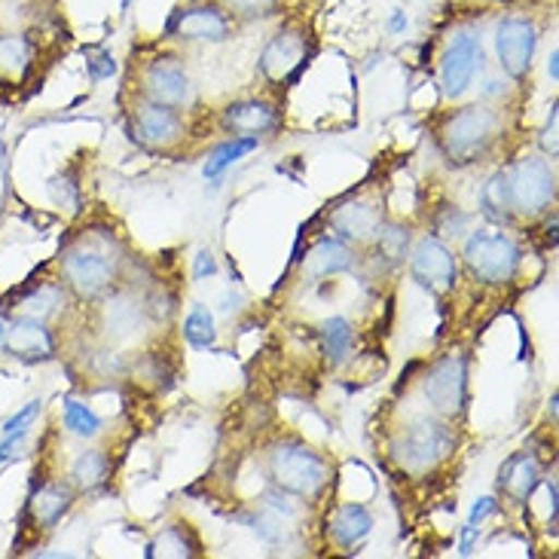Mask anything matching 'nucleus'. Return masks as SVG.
<instances>
[{
    "label": "nucleus",
    "mask_w": 559,
    "mask_h": 559,
    "mask_svg": "<svg viewBox=\"0 0 559 559\" xmlns=\"http://www.w3.org/2000/svg\"><path fill=\"white\" fill-rule=\"evenodd\" d=\"M499 110L477 105L465 107V110H459V114H453L450 120L443 122V129H440V147L450 156V163L468 166V163H477L492 147V141L499 138Z\"/></svg>",
    "instance_id": "f257e3e1"
},
{
    "label": "nucleus",
    "mask_w": 559,
    "mask_h": 559,
    "mask_svg": "<svg viewBox=\"0 0 559 559\" xmlns=\"http://www.w3.org/2000/svg\"><path fill=\"white\" fill-rule=\"evenodd\" d=\"M270 477L282 492H290L297 499H316L328 486V462L300 440H282L270 453Z\"/></svg>",
    "instance_id": "f03ea898"
},
{
    "label": "nucleus",
    "mask_w": 559,
    "mask_h": 559,
    "mask_svg": "<svg viewBox=\"0 0 559 559\" xmlns=\"http://www.w3.org/2000/svg\"><path fill=\"white\" fill-rule=\"evenodd\" d=\"M455 435L453 428L440 419H416L407 425V431L394 440V459L397 465L409 474H428L435 471L440 462H447V455L453 453Z\"/></svg>",
    "instance_id": "7ed1b4c3"
},
{
    "label": "nucleus",
    "mask_w": 559,
    "mask_h": 559,
    "mask_svg": "<svg viewBox=\"0 0 559 559\" xmlns=\"http://www.w3.org/2000/svg\"><path fill=\"white\" fill-rule=\"evenodd\" d=\"M462 260L468 273L484 285H508L520 270V248L511 236L496 229H477L471 233Z\"/></svg>",
    "instance_id": "20e7f679"
},
{
    "label": "nucleus",
    "mask_w": 559,
    "mask_h": 559,
    "mask_svg": "<svg viewBox=\"0 0 559 559\" xmlns=\"http://www.w3.org/2000/svg\"><path fill=\"white\" fill-rule=\"evenodd\" d=\"M61 273L80 297H98L117 278V258L107 251V245L80 242L64 254Z\"/></svg>",
    "instance_id": "39448f33"
},
{
    "label": "nucleus",
    "mask_w": 559,
    "mask_h": 559,
    "mask_svg": "<svg viewBox=\"0 0 559 559\" xmlns=\"http://www.w3.org/2000/svg\"><path fill=\"white\" fill-rule=\"evenodd\" d=\"M511 205L520 214H538L557 197V171L547 159L526 156L516 166L508 168Z\"/></svg>",
    "instance_id": "423d86ee"
},
{
    "label": "nucleus",
    "mask_w": 559,
    "mask_h": 559,
    "mask_svg": "<svg viewBox=\"0 0 559 559\" xmlns=\"http://www.w3.org/2000/svg\"><path fill=\"white\" fill-rule=\"evenodd\" d=\"M423 392L438 416H443V419L462 416L465 413V401H468V361L462 355L440 358L428 370Z\"/></svg>",
    "instance_id": "0eeeda50"
},
{
    "label": "nucleus",
    "mask_w": 559,
    "mask_h": 559,
    "mask_svg": "<svg viewBox=\"0 0 559 559\" xmlns=\"http://www.w3.org/2000/svg\"><path fill=\"white\" fill-rule=\"evenodd\" d=\"M484 64V49H480V37L474 34H459L447 56L440 64V86L447 98H462L468 86L474 83V76Z\"/></svg>",
    "instance_id": "6e6552de"
},
{
    "label": "nucleus",
    "mask_w": 559,
    "mask_h": 559,
    "mask_svg": "<svg viewBox=\"0 0 559 559\" xmlns=\"http://www.w3.org/2000/svg\"><path fill=\"white\" fill-rule=\"evenodd\" d=\"M535 46H538V28L530 19H520V15L504 19L499 31H496V49H499L501 68L514 80L530 74Z\"/></svg>",
    "instance_id": "1a4fd4ad"
},
{
    "label": "nucleus",
    "mask_w": 559,
    "mask_h": 559,
    "mask_svg": "<svg viewBox=\"0 0 559 559\" xmlns=\"http://www.w3.org/2000/svg\"><path fill=\"white\" fill-rule=\"evenodd\" d=\"M409 273L431 294H447L455 285V258L453 251L440 239L425 236L423 242H416L409 254Z\"/></svg>",
    "instance_id": "9d476101"
},
{
    "label": "nucleus",
    "mask_w": 559,
    "mask_h": 559,
    "mask_svg": "<svg viewBox=\"0 0 559 559\" xmlns=\"http://www.w3.org/2000/svg\"><path fill=\"white\" fill-rule=\"evenodd\" d=\"M132 135H135L138 144H144L151 151H166L171 144H178L183 135L178 107L156 105V102L138 105L132 110Z\"/></svg>",
    "instance_id": "9b49d317"
},
{
    "label": "nucleus",
    "mask_w": 559,
    "mask_h": 559,
    "mask_svg": "<svg viewBox=\"0 0 559 559\" xmlns=\"http://www.w3.org/2000/svg\"><path fill=\"white\" fill-rule=\"evenodd\" d=\"M168 34L178 40H209L221 44L229 37V15L217 3H193L168 19Z\"/></svg>",
    "instance_id": "f8f14e48"
},
{
    "label": "nucleus",
    "mask_w": 559,
    "mask_h": 559,
    "mask_svg": "<svg viewBox=\"0 0 559 559\" xmlns=\"http://www.w3.org/2000/svg\"><path fill=\"white\" fill-rule=\"evenodd\" d=\"M309 59V46H306V34L297 28H285L275 34L270 46L260 56V71L273 83H287L297 80L302 64Z\"/></svg>",
    "instance_id": "ddd939ff"
},
{
    "label": "nucleus",
    "mask_w": 559,
    "mask_h": 559,
    "mask_svg": "<svg viewBox=\"0 0 559 559\" xmlns=\"http://www.w3.org/2000/svg\"><path fill=\"white\" fill-rule=\"evenodd\" d=\"M144 95L147 102L166 107H183L193 98V86L190 76L183 71L178 59H156L144 74Z\"/></svg>",
    "instance_id": "4468645a"
},
{
    "label": "nucleus",
    "mask_w": 559,
    "mask_h": 559,
    "mask_svg": "<svg viewBox=\"0 0 559 559\" xmlns=\"http://www.w3.org/2000/svg\"><path fill=\"white\" fill-rule=\"evenodd\" d=\"M3 336H7L10 355L25 358V361L52 358V352H56V340H52V333H49V328L44 324V318H15L13 324H10V331L3 333Z\"/></svg>",
    "instance_id": "2eb2a0df"
},
{
    "label": "nucleus",
    "mask_w": 559,
    "mask_h": 559,
    "mask_svg": "<svg viewBox=\"0 0 559 559\" xmlns=\"http://www.w3.org/2000/svg\"><path fill=\"white\" fill-rule=\"evenodd\" d=\"M331 227L346 239V242H370L382 227V214L370 202H346L331 214Z\"/></svg>",
    "instance_id": "dca6fc26"
},
{
    "label": "nucleus",
    "mask_w": 559,
    "mask_h": 559,
    "mask_svg": "<svg viewBox=\"0 0 559 559\" xmlns=\"http://www.w3.org/2000/svg\"><path fill=\"white\" fill-rule=\"evenodd\" d=\"M542 484V465L532 453H514L499 471V489L511 501H530Z\"/></svg>",
    "instance_id": "f3484780"
},
{
    "label": "nucleus",
    "mask_w": 559,
    "mask_h": 559,
    "mask_svg": "<svg viewBox=\"0 0 559 559\" xmlns=\"http://www.w3.org/2000/svg\"><path fill=\"white\" fill-rule=\"evenodd\" d=\"M348 266H352V251H348V245L340 242V239H321V242L312 245V248L306 251V258H302V275L312 278V282L346 273Z\"/></svg>",
    "instance_id": "a211bd4d"
},
{
    "label": "nucleus",
    "mask_w": 559,
    "mask_h": 559,
    "mask_svg": "<svg viewBox=\"0 0 559 559\" xmlns=\"http://www.w3.org/2000/svg\"><path fill=\"white\" fill-rule=\"evenodd\" d=\"M275 107L266 102H236L224 110V126L227 132L242 138H258L270 132L275 126Z\"/></svg>",
    "instance_id": "6ab92c4d"
},
{
    "label": "nucleus",
    "mask_w": 559,
    "mask_h": 559,
    "mask_svg": "<svg viewBox=\"0 0 559 559\" xmlns=\"http://www.w3.org/2000/svg\"><path fill=\"white\" fill-rule=\"evenodd\" d=\"M71 504H74V492H71V489H64V486L59 484H44L34 496H31V520H34L40 530H52L61 516L71 511Z\"/></svg>",
    "instance_id": "aec40b11"
},
{
    "label": "nucleus",
    "mask_w": 559,
    "mask_h": 559,
    "mask_svg": "<svg viewBox=\"0 0 559 559\" xmlns=\"http://www.w3.org/2000/svg\"><path fill=\"white\" fill-rule=\"evenodd\" d=\"M373 530V516L370 511L364 508V504H343L331 520V532H333V542L340 547H358L370 535Z\"/></svg>",
    "instance_id": "412c9836"
},
{
    "label": "nucleus",
    "mask_w": 559,
    "mask_h": 559,
    "mask_svg": "<svg viewBox=\"0 0 559 559\" xmlns=\"http://www.w3.org/2000/svg\"><path fill=\"white\" fill-rule=\"evenodd\" d=\"M31 56H34V46H31L28 37L3 34L0 37V76L19 80L31 68Z\"/></svg>",
    "instance_id": "4be33fe9"
},
{
    "label": "nucleus",
    "mask_w": 559,
    "mask_h": 559,
    "mask_svg": "<svg viewBox=\"0 0 559 559\" xmlns=\"http://www.w3.org/2000/svg\"><path fill=\"white\" fill-rule=\"evenodd\" d=\"M480 209L492 221H508L514 214L511 205V187H508V171H496L480 190Z\"/></svg>",
    "instance_id": "5701e85b"
},
{
    "label": "nucleus",
    "mask_w": 559,
    "mask_h": 559,
    "mask_svg": "<svg viewBox=\"0 0 559 559\" xmlns=\"http://www.w3.org/2000/svg\"><path fill=\"white\" fill-rule=\"evenodd\" d=\"M258 138H242V135H233L227 144H221L217 151L209 156V163H205V178H221L229 166H236L242 156H248L251 151H258Z\"/></svg>",
    "instance_id": "b1692460"
},
{
    "label": "nucleus",
    "mask_w": 559,
    "mask_h": 559,
    "mask_svg": "<svg viewBox=\"0 0 559 559\" xmlns=\"http://www.w3.org/2000/svg\"><path fill=\"white\" fill-rule=\"evenodd\" d=\"M107 471H110V462H107L105 453H98V450H90V453H83L76 459L74 465H71V484L76 489H98V486L107 480Z\"/></svg>",
    "instance_id": "393cba45"
},
{
    "label": "nucleus",
    "mask_w": 559,
    "mask_h": 559,
    "mask_svg": "<svg viewBox=\"0 0 559 559\" xmlns=\"http://www.w3.org/2000/svg\"><path fill=\"white\" fill-rule=\"evenodd\" d=\"M321 340H324V352H328L331 364H343L352 352V343H355V331L346 318H328L321 324Z\"/></svg>",
    "instance_id": "a878e982"
},
{
    "label": "nucleus",
    "mask_w": 559,
    "mask_h": 559,
    "mask_svg": "<svg viewBox=\"0 0 559 559\" xmlns=\"http://www.w3.org/2000/svg\"><path fill=\"white\" fill-rule=\"evenodd\" d=\"M183 336L187 343L197 348H212L214 340H217V331H214V316L205 309V306H197L187 321H183Z\"/></svg>",
    "instance_id": "bb28decb"
},
{
    "label": "nucleus",
    "mask_w": 559,
    "mask_h": 559,
    "mask_svg": "<svg viewBox=\"0 0 559 559\" xmlns=\"http://www.w3.org/2000/svg\"><path fill=\"white\" fill-rule=\"evenodd\" d=\"M64 428L76 435V438H95L102 431V419L92 413L86 404H80L74 397L64 401Z\"/></svg>",
    "instance_id": "cd10ccee"
},
{
    "label": "nucleus",
    "mask_w": 559,
    "mask_h": 559,
    "mask_svg": "<svg viewBox=\"0 0 559 559\" xmlns=\"http://www.w3.org/2000/svg\"><path fill=\"white\" fill-rule=\"evenodd\" d=\"M373 239H377V258L382 260L385 266H397L401 260L407 258V229L379 227V233Z\"/></svg>",
    "instance_id": "c85d7f7f"
},
{
    "label": "nucleus",
    "mask_w": 559,
    "mask_h": 559,
    "mask_svg": "<svg viewBox=\"0 0 559 559\" xmlns=\"http://www.w3.org/2000/svg\"><path fill=\"white\" fill-rule=\"evenodd\" d=\"M59 306H61V290L56 285L40 287V290H37L34 297H28V300H25V309H28V316L44 318V321L52 316V312H56Z\"/></svg>",
    "instance_id": "c756f323"
},
{
    "label": "nucleus",
    "mask_w": 559,
    "mask_h": 559,
    "mask_svg": "<svg viewBox=\"0 0 559 559\" xmlns=\"http://www.w3.org/2000/svg\"><path fill=\"white\" fill-rule=\"evenodd\" d=\"M224 3H227V10H233V13L245 15V19H254V15L270 13L278 0H224Z\"/></svg>",
    "instance_id": "7c9ffc66"
},
{
    "label": "nucleus",
    "mask_w": 559,
    "mask_h": 559,
    "mask_svg": "<svg viewBox=\"0 0 559 559\" xmlns=\"http://www.w3.org/2000/svg\"><path fill=\"white\" fill-rule=\"evenodd\" d=\"M40 404H44V401L37 397V401H31L28 407L19 409L15 416H10V419L3 423V435H10V431H19V428H31V423H34V416L40 413Z\"/></svg>",
    "instance_id": "2f4dec72"
},
{
    "label": "nucleus",
    "mask_w": 559,
    "mask_h": 559,
    "mask_svg": "<svg viewBox=\"0 0 559 559\" xmlns=\"http://www.w3.org/2000/svg\"><path fill=\"white\" fill-rule=\"evenodd\" d=\"M496 511H499V501L492 499V496H486V499H480L477 501V504H474V508H471V526H480V523H484L486 516H492L496 514Z\"/></svg>",
    "instance_id": "473e14b6"
},
{
    "label": "nucleus",
    "mask_w": 559,
    "mask_h": 559,
    "mask_svg": "<svg viewBox=\"0 0 559 559\" xmlns=\"http://www.w3.org/2000/svg\"><path fill=\"white\" fill-rule=\"evenodd\" d=\"M217 273V263H214L212 251H199L197 266H193V278H205V275Z\"/></svg>",
    "instance_id": "72a5a7b5"
},
{
    "label": "nucleus",
    "mask_w": 559,
    "mask_h": 559,
    "mask_svg": "<svg viewBox=\"0 0 559 559\" xmlns=\"http://www.w3.org/2000/svg\"><path fill=\"white\" fill-rule=\"evenodd\" d=\"M477 538H480V526H465V530H462V547H459V554H462V557H471V554H474V545H477Z\"/></svg>",
    "instance_id": "f704fd0d"
},
{
    "label": "nucleus",
    "mask_w": 559,
    "mask_h": 559,
    "mask_svg": "<svg viewBox=\"0 0 559 559\" xmlns=\"http://www.w3.org/2000/svg\"><path fill=\"white\" fill-rule=\"evenodd\" d=\"M542 144H545V151H550L557 156V107L550 110V120H547L545 138H542Z\"/></svg>",
    "instance_id": "c9c22d12"
},
{
    "label": "nucleus",
    "mask_w": 559,
    "mask_h": 559,
    "mask_svg": "<svg viewBox=\"0 0 559 559\" xmlns=\"http://www.w3.org/2000/svg\"><path fill=\"white\" fill-rule=\"evenodd\" d=\"M557 61H559V52L554 49V52H550V61H547V74H550V80H557V76H559Z\"/></svg>",
    "instance_id": "e433bc0d"
},
{
    "label": "nucleus",
    "mask_w": 559,
    "mask_h": 559,
    "mask_svg": "<svg viewBox=\"0 0 559 559\" xmlns=\"http://www.w3.org/2000/svg\"><path fill=\"white\" fill-rule=\"evenodd\" d=\"M401 28H407V15L394 13L392 15V31H401Z\"/></svg>",
    "instance_id": "4c0bfd02"
},
{
    "label": "nucleus",
    "mask_w": 559,
    "mask_h": 559,
    "mask_svg": "<svg viewBox=\"0 0 559 559\" xmlns=\"http://www.w3.org/2000/svg\"><path fill=\"white\" fill-rule=\"evenodd\" d=\"M3 333H7V331H3V324H0V343H3Z\"/></svg>",
    "instance_id": "58836bf2"
}]
</instances>
